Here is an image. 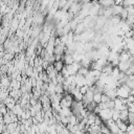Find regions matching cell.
I'll use <instances>...</instances> for the list:
<instances>
[{"label": "cell", "instance_id": "cell-1", "mask_svg": "<svg viewBox=\"0 0 134 134\" xmlns=\"http://www.w3.org/2000/svg\"><path fill=\"white\" fill-rule=\"evenodd\" d=\"M112 114H113V109H102L100 112L98 113V115L100 116V118L104 121H106L108 119H111Z\"/></svg>", "mask_w": 134, "mask_h": 134}, {"label": "cell", "instance_id": "cell-20", "mask_svg": "<svg viewBox=\"0 0 134 134\" xmlns=\"http://www.w3.org/2000/svg\"><path fill=\"white\" fill-rule=\"evenodd\" d=\"M127 106H128V110L130 112H134V103H128Z\"/></svg>", "mask_w": 134, "mask_h": 134}, {"label": "cell", "instance_id": "cell-23", "mask_svg": "<svg viewBox=\"0 0 134 134\" xmlns=\"http://www.w3.org/2000/svg\"><path fill=\"white\" fill-rule=\"evenodd\" d=\"M1 134H10V133H9V132H8L7 130H5V131H3V132H1Z\"/></svg>", "mask_w": 134, "mask_h": 134}, {"label": "cell", "instance_id": "cell-8", "mask_svg": "<svg viewBox=\"0 0 134 134\" xmlns=\"http://www.w3.org/2000/svg\"><path fill=\"white\" fill-rule=\"evenodd\" d=\"M129 114H130V111H129L128 109L121 110V111H120V115H119V119H120V120H122V121H126V122H128ZM128 124H129V122H128Z\"/></svg>", "mask_w": 134, "mask_h": 134}, {"label": "cell", "instance_id": "cell-24", "mask_svg": "<svg viewBox=\"0 0 134 134\" xmlns=\"http://www.w3.org/2000/svg\"><path fill=\"white\" fill-rule=\"evenodd\" d=\"M85 134H90V133L89 132H85Z\"/></svg>", "mask_w": 134, "mask_h": 134}, {"label": "cell", "instance_id": "cell-5", "mask_svg": "<svg viewBox=\"0 0 134 134\" xmlns=\"http://www.w3.org/2000/svg\"><path fill=\"white\" fill-rule=\"evenodd\" d=\"M63 61H64L65 65H70V64L74 63V58H73V54L65 53V54L63 55Z\"/></svg>", "mask_w": 134, "mask_h": 134}, {"label": "cell", "instance_id": "cell-3", "mask_svg": "<svg viewBox=\"0 0 134 134\" xmlns=\"http://www.w3.org/2000/svg\"><path fill=\"white\" fill-rule=\"evenodd\" d=\"M75 84L77 87H82V86L86 85V76H84L80 73H76L75 74Z\"/></svg>", "mask_w": 134, "mask_h": 134}, {"label": "cell", "instance_id": "cell-4", "mask_svg": "<svg viewBox=\"0 0 134 134\" xmlns=\"http://www.w3.org/2000/svg\"><path fill=\"white\" fill-rule=\"evenodd\" d=\"M10 79H9V76H6V75H4L3 74V76H2V79H1V86H2V88L3 89H8V88H10Z\"/></svg>", "mask_w": 134, "mask_h": 134}, {"label": "cell", "instance_id": "cell-15", "mask_svg": "<svg viewBox=\"0 0 134 134\" xmlns=\"http://www.w3.org/2000/svg\"><path fill=\"white\" fill-rule=\"evenodd\" d=\"M119 115H120V111L117 109H113V114H112V119L114 121H117L119 119Z\"/></svg>", "mask_w": 134, "mask_h": 134}, {"label": "cell", "instance_id": "cell-22", "mask_svg": "<svg viewBox=\"0 0 134 134\" xmlns=\"http://www.w3.org/2000/svg\"><path fill=\"white\" fill-rule=\"evenodd\" d=\"M100 110H102V109H100V107H99V106L97 105V106H96V107L94 108V110H93V112H94L95 114H98V113L100 112Z\"/></svg>", "mask_w": 134, "mask_h": 134}, {"label": "cell", "instance_id": "cell-17", "mask_svg": "<svg viewBox=\"0 0 134 134\" xmlns=\"http://www.w3.org/2000/svg\"><path fill=\"white\" fill-rule=\"evenodd\" d=\"M69 124H71V125H77V124H79V120H77V118H76L75 115L72 114V115L69 117Z\"/></svg>", "mask_w": 134, "mask_h": 134}, {"label": "cell", "instance_id": "cell-7", "mask_svg": "<svg viewBox=\"0 0 134 134\" xmlns=\"http://www.w3.org/2000/svg\"><path fill=\"white\" fill-rule=\"evenodd\" d=\"M53 66H54V69L58 71V72H61L63 70V68L65 67V63L63 60H60V61H55L53 63Z\"/></svg>", "mask_w": 134, "mask_h": 134}, {"label": "cell", "instance_id": "cell-12", "mask_svg": "<svg viewBox=\"0 0 134 134\" xmlns=\"http://www.w3.org/2000/svg\"><path fill=\"white\" fill-rule=\"evenodd\" d=\"M19 125H20V124H18V122L8 124V125H6V130H7L9 133H13V132H15V131L17 130V128H18Z\"/></svg>", "mask_w": 134, "mask_h": 134}, {"label": "cell", "instance_id": "cell-2", "mask_svg": "<svg viewBox=\"0 0 134 134\" xmlns=\"http://www.w3.org/2000/svg\"><path fill=\"white\" fill-rule=\"evenodd\" d=\"M114 103H115V107H114V109H117V110H119V111L125 110V109H128V106H127L126 104L122 103V100H121L120 97H116V98L114 99Z\"/></svg>", "mask_w": 134, "mask_h": 134}, {"label": "cell", "instance_id": "cell-6", "mask_svg": "<svg viewBox=\"0 0 134 134\" xmlns=\"http://www.w3.org/2000/svg\"><path fill=\"white\" fill-rule=\"evenodd\" d=\"M113 69H114V66L112 65V63H110V62H108L104 67H103V70H102V72H105V73H107V74H111L112 73V71H113Z\"/></svg>", "mask_w": 134, "mask_h": 134}, {"label": "cell", "instance_id": "cell-21", "mask_svg": "<svg viewBox=\"0 0 134 134\" xmlns=\"http://www.w3.org/2000/svg\"><path fill=\"white\" fill-rule=\"evenodd\" d=\"M134 130V124H128V128H127V132H131Z\"/></svg>", "mask_w": 134, "mask_h": 134}, {"label": "cell", "instance_id": "cell-16", "mask_svg": "<svg viewBox=\"0 0 134 134\" xmlns=\"http://www.w3.org/2000/svg\"><path fill=\"white\" fill-rule=\"evenodd\" d=\"M102 95H103V93H100V92H96V93H94L93 100H94L96 104H99V103L102 102Z\"/></svg>", "mask_w": 134, "mask_h": 134}, {"label": "cell", "instance_id": "cell-13", "mask_svg": "<svg viewBox=\"0 0 134 134\" xmlns=\"http://www.w3.org/2000/svg\"><path fill=\"white\" fill-rule=\"evenodd\" d=\"M116 124H117V126H118V128H119V130H121V131H125V132H127V128H128V122H126V121H122V120H120V119H118L117 121H115Z\"/></svg>", "mask_w": 134, "mask_h": 134}, {"label": "cell", "instance_id": "cell-9", "mask_svg": "<svg viewBox=\"0 0 134 134\" xmlns=\"http://www.w3.org/2000/svg\"><path fill=\"white\" fill-rule=\"evenodd\" d=\"M12 110H13V112H14L16 115H18V117H19V116L22 114V112H23V110H24V109H23V107L18 103V104H16V105H15V107H14Z\"/></svg>", "mask_w": 134, "mask_h": 134}, {"label": "cell", "instance_id": "cell-11", "mask_svg": "<svg viewBox=\"0 0 134 134\" xmlns=\"http://www.w3.org/2000/svg\"><path fill=\"white\" fill-rule=\"evenodd\" d=\"M60 114H61V115H64V116H66V117H70V116L72 115V110H71V108L65 107V108H62Z\"/></svg>", "mask_w": 134, "mask_h": 134}, {"label": "cell", "instance_id": "cell-10", "mask_svg": "<svg viewBox=\"0 0 134 134\" xmlns=\"http://www.w3.org/2000/svg\"><path fill=\"white\" fill-rule=\"evenodd\" d=\"M72 103L73 102H71V100H68L67 98H65V96L61 99V102H60V105H61V107L62 108H65V107H68V108H71V106H72Z\"/></svg>", "mask_w": 134, "mask_h": 134}, {"label": "cell", "instance_id": "cell-18", "mask_svg": "<svg viewBox=\"0 0 134 134\" xmlns=\"http://www.w3.org/2000/svg\"><path fill=\"white\" fill-rule=\"evenodd\" d=\"M88 90H89V86H88V85H84V86L80 87V91H81L83 94H86Z\"/></svg>", "mask_w": 134, "mask_h": 134}, {"label": "cell", "instance_id": "cell-14", "mask_svg": "<svg viewBox=\"0 0 134 134\" xmlns=\"http://www.w3.org/2000/svg\"><path fill=\"white\" fill-rule=\"evenodd\" d=\"M109 129H110V132H111L112 134H117L118 131H119V128H118V126H117L116 122H114L112 126H110Z\"/></svg>", "mask_w": 134, "mask_h": 134}, {"label": "cell", "instance_id": "cell-19", "mask_svg": "<svg viewBox=\"0 0 134 134\" xmlns=\"http://www.w3.org/2000/svg\"><path fill=\"white\" fill-rule=\"evenodd\" d=\"M110 99H111V98H110L106 93H103V95H102V102H100V103H108Z\"/></svg>", "mask_w": 134, "mask_h": 134}]
</instances>
